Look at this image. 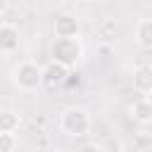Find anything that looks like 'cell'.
<instances>
[{
    "label": "cell",
    "instance_id": "14",
    "mask_svg": "<svg viewBox=\"0 0 152 152\" xmlns=\"http://www.w3.org/2000/svg\"><path fill=\"white\" fill-rule=\"evenodd\" d=\"M7 12V0H0V14Z\"/></svg>",
    "mask_w": 152,
    "mask_h": 152
},
{
    "label": "cell",
    "instance_id": "10",
    "mask_svg": "<svg viewBox=\"0 0 152 152\" xmlns=\"http://www.w3.org/2000/svg\"><path fill=\"white\" fill-rule=\"evenodd\" d=\"M19 114L12 109H2L0 112V133H14L19 128Z\"/></svg>",
    "mask_w": 152,
    "mask_h": 152
},
{
    "label": "cell",
    "instance_id": "12",
    "mask_svg": "<svg viewBox=\"0 0 152 152\" xmlns=\"http://www.w3.org/2000/svg\"><path fill=\"white\" fill-rule=\"evenodd\" d=\"M76 152H104V147H102L100 142H83Z\"/></svg>",
    "mask_w": 152,
    "mask_h": 152
},
{
    "label": "cell",
    "instance_id": "7",
    "mask_svg": "<svg viewBox=\"0 0 152 152\" xmlns=\"http://www.w3.org/2000/svg\"><path fill=\"white\" fill-rule=\"evenodd\" d=\"M19 48V31L12 24H0V52L10 55Z\"/></svg>",
    "mask_w": 152,
    "mask_h": 152
},
{
    "label": "cell",
    "instance_id": "1",
    "mask_svg": "<svg viewBox=\"0 0 152 152\" xmlns=\"http://www.w3.org/2000/svg\"><path fill=\"white\" fill-rule=\"evenodd\" d=\"M93 121H90V114L86 107H66L62 114H59V128L62 133L71 135V138H81L90 131Z\"/></svg>",
    "mask_w": 152,
    "mask_h": 152
},
{
    "label": "cell",
    "instance_id": "15",
    "mask_svg": "<svg viewBox=\"0 0 152 152\" xmlns=\"http://www.w3.org/2000/svg\"><path fill=\"white\" fill-rule=\"evenodd\" d=\"M76 2H83V5H90V2H95V0H76Z\"/></svg>",
    "mask_w": 152,
    "mask_h": 152
},
{
    "label": "cell",
    "instance_id": "4",
    "mask_svg": "<svg viewBox=\"0 0 152 152\" xmlns=\"http://www.w3.org/2000/svg\"><path fill=\"white\" fill-rule=\"evenodd\" d=\"M66 78H69V66L52 62V59L43 66V86L45 88H59L66 83Z\"/></svg>",
    "mask_w": 152,
    "mask_h": 152
},
{
    "label": "cell",
    "instance_id": "9",
    "mask_svg": "<svg viewBox=\"0 0 152 152\" xmlns=\"http://www.w3.org/2000/svg\"><path fill=\"white\" fill-rule=\"evenodd\" d=\"M135 43L145 50H152V19H140L135 26Z\"/></svg>",
    "mask_w": 152,
    "mask_h": 152
},
{
    "label": "cell",
    "instance_id": "5",
    "mask_svg": "<svg viewBox=\"0 0 152 152\" xmlns=\"http://www.w3.org/2000/svg\"><path fill=\"white\" fill-rule=\"evenodd\" d=\"M78 31H81V21L76 14H57L55 17V36L57 38H78Z\"/></svg>",
    "mask_w": 152,
    "mask_h": 152
},
{
    "label": "cell",
    "instance_id": "11",
    "mask_svg": "<svg viewBox=\"0 0 152 152\" xmlns=\"http://www.w3.org/2000/svg\"><path fill=\"white\" fill-rule=\"evenodd\" d=\"M17 138L14 133H0V152H14Z\"/></svg>",
    "mask_w": 152,
    "mask_h": 152
},
{
    "label": "cell",
    "instance_id": "13",
    "mask_svg": "<svg viewBox=\"0 0 152 152\" xmlns=\"http://www.w3.org/2000/svg\"><path fill=\"white\" fill-rule=\"evenodd\" d=\"M100 31H102V38H107V33H109V31H116V24H114V21H104Z\"/></svg>",
    "mask_w": 152,
    "mask_h": 152
},
{
    "label": "cell",
    "instance_id": "6",
    "mask_svg": "<svg viewBox=\"0 0 152 152\" xmlns=\"http://www.w3.org/2000/svg\"><path fill=\"white\" fill-rule=\"evenodd\" d=\"M133 88L142 95H152V64H140L133 71Z\"/></svg>",
    "mask_w": 152,
    "mask_h": 152
},
{
    "label": "cell",
    "instance_id": "3",
    "mask_svg": "<svg viewBox=\"0 0 152 152\" xmlns=\"http://www.w3.org/2000/svg\"><path fill=\"white\" fill-rule=\"evenodd\" d=\"M50 57H52V62H59L71 69L83 57V48H81L78 38H55L50 45Z\"/></svg>",
    "mask_w": 152,
    "mask_h": 152
},
{
    "label": "cell",
    "instance_id": "8",
    "mask_svg": "<svg viewBox=\"0 0 152 152\" xmlns=\"http://www.w3.org/2000/svg\"><path fill=\"white\" fill-rule=\"evenodd\" d=\"M131 116L138 124H152V100L150 97H140L131 104Z\"/></svg>",
    "mask_w": 152,
    "mask_h": 152
},
{
    "label": "cell",
    "instance_id": "2",
    "mask_svg": "<svg viewBox=\"0 0 152 152\" xmlns=\"http://www.w3.org/2000/svg\"><path fill=\"white\" fill-rule=\"evenodd\" d=\"M12 81L19 90L24 93H31V90H38L43 86V66H38L36 62L26 59V62H19L12 71Z\"/></svg>",
    "mask_w": 152,
    "mask_h": 152
}]
</instances>
